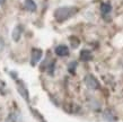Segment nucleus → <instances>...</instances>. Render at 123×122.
I'll return each mask as SVG.
<instances>
[{
  "mask_svg": "<svg viewBox=\"0 0 123 122\" xmlns=\"http://www.w3.org/2000/svg\"><path fill=\"white\" fill-rule=\"evenodd\" d=\"M76 67H77V62H71L70 64H69V71H70L71 74H75V69H76Z\"/></svg>",
  "mask_w": 123,
  "mask_h": 122,
  "instance_id": "11",
  "label": "nucleus"
},
{
  "mask_svg": "<svg viewBox=\"0 0 123 122\" xmlns=\"http://www.w3.org/2000/svg\"><path fill=\"white\" fill-rule=\"evenodd\" d=\"M23 31H24V27H23L22 25H17L15 28H14L11 36H12V40L15 41V42H18V41L20 40L22 34H23Z\"/></svg>",
  "mask_w": 123,
  "mask_h": 122,
  "instance_id": "5",
  "label": "nucleus"
},
{
  "mask_svg": "<svg viewBox=\"0 0 123 122\" xmlns=\"http://www.w3.org/2000/svg\"><path fill=\"white\" fill-rule=\"evenodd\" d=\"M4 48H5V42H4V40L0 37V51H2Z\"/></svg>",
  "mask_w": 123,
  "mask_h": 122,
  "instance_id": "12",
  "label": "nucleus"
},
{
  "mask_svg": "<svg viewBox=\"0 0 123 122\" xmlns=\"http://www.w3.org/2000/svg\"><path fill=\"white\" fill-rule=\"evenodd\" d=\"M24 7L27 11H31V13H34L36 10V4L34 0H25L24 1Z\"/></svg>",
  "mask_w": 123,
  "mask_h": 122,
  "instance_id": "7",
  "label": "nucleus"
},
{
  "mask_svg": "<svg viewBox=\"0 0 123 122\" xmlns=\"http://www.w3.org/2000/svg\"><path fill=\"white\" fill-rule=\"evenodd\" d=\"M5 2V0H0V5H2Z\"/></svg>",
  "mask_w": 123,
  "mask_h": 122,
  "instance_id": "13",
  "label": "nucleus"
},
{
  "mask_svg": "<svg viewBox=\"0 0 123 122\" xmlns=\"http://www.w3.org/2000/svg\"><path fill=\"white\" fill-rule=\"evenodd\" d=\"M55 54L59 57H66L69 54V49H68L67 45L60 44L55 48Z\"/></svg>",
  "mask_w": 123,
  "mask_h": 122,
  "instance_id": "6",
  "label": "nucleus"
},
{
  "mask_svg": "<svg viewBox=\"0 0 123 122\" xmlns=\"http://www.w3.org/2000/svg\"><path fill=\"white\" fill-rule=\"evenodd\" d=\"M78 11L76 7H60L54 11V16L58 22H64L68 18H70Z\"/></svg>",
  "mask_w": 123,
  "mask_h": 122,
  "instance_id": "1",
  "label": "nucleus"
},
{
  "mask_svg": "<svg viewBox=\"0 0 123 122\" xmlns=\"http://www.w3.org/2000/svg\"><path fill=\"white\" fill-rule=\"evenodd\" d=\"M101 11L103 15H108L111 11H112V6L111 4H108V2H104V4H102L101 6Z\"/></svg>",
  "mask_w": 123,
  "mask_h": 122,
  "instance_id": "8",
  "label": "nucleus"
},
{
  "mask_svg": "<svg viewBox=\"0 0 123 122\" xmlns=\"http://www.w3.org/2000/svg\"><path fill=\"white\" fill-rule=\"evenodd\" d=\"M42 54H43V52H42L41 49H33L32 57H31V61H32V64H33V66H35V64L41 60Z\"/></svg>",
  "mask_w": 123,
  "mask_h": 122,
  "instance_id": "4",
  "label": "nucleus"
},
{
  "mask_svg": "<svg viewBox=\"0 0 123 122\" xmlns=\"http://www.w3.org/2000/svg\"><path fill=\"white\" fill-rule=\"evenodd\" d=\"M85 81L86 86L88 87L89 89H93V90H96V89H99L101 88V84H99V81L96 79V77H94L92 74H88L85 76Z\"/></svg>",
  "mask_w": 123,
  "mask_h": 122,
  "instance_id": "2",
  "label": "nucleus"
},
{
  "mask_svg": "<svg viewBox=\"0 0 123 122\" xmlns=\"http://www.w3.org/2000/svg\"><path fill=\"white\" fill-rule=\"evenodd\" d=\"M104 118L106 119V120H108V121H112L113 119H114V118H113V114L110 111H106V112H105V113H104Z\"/></svg>",
  "mask_w": 123,
  "mask_h": 122,
  "instance_id": "10",
  "label": "nucleus"
},
{
  "mask_svg": "<svg viewBox=\"0 0 123 122\" xmlns=\"http://www.w3.org/2000/svg\"><path fill=\"white\" fill-rule=\"evenodd\" d=\"M80 59L82 60V61H89V60H92V52L88 51V50H82L81 52H80Z\"/></svg>",
  "mask_w": 123,
  "mask_h": 122,
  "instance_id": "9",
  "label": "nucleus"
},
{
  "mask_svg": "<svg viewBox=\"0 0 123 122\" xmlns=\"http://www.w3.org/2000/svg\"><path fill=\"white\" fill-rule=\"evenodd\" d=\"M17 89H18V93L20 94V95H22V97L24 98V100H26V101L30 100L28 90H27L26 86H25V84H24L22 80H18V81H17Z\"/></svg>",
  "mask_w": 123,
  "mask_h": 122,
  "instance_id": "3",
  "label": "nucleus"
},
{
  "mask_svg": "<svg viewBox=\"0 0 123 122\" xmlns=\"http://www.w3.org/2000/svg\"><path fill=\"white\" fill-rule=\"evenodd\" d=\"M42 122H44V121H42Z\"/></svg>",
  "mask_w": 123,
  "mask_h": 122,
  "instance_id": "14",
  "label": "nucleus"
}]
</instances>
